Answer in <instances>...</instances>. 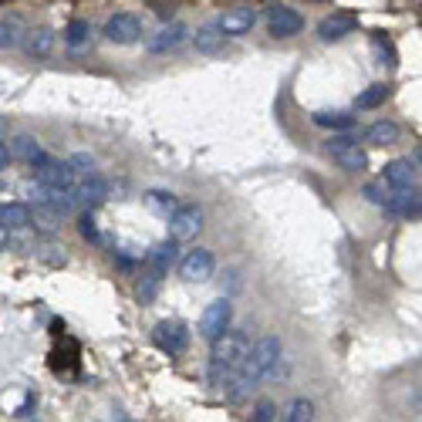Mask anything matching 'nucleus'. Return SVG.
<instances>
[{
    "instance_id": "nucleus-1",
    "label": "nucleus",
    "mask_w": 422,
    "mask_h": 422,
    "mask_svg": "<svg viewBox=\"0 0 422 422\" xmlns=\"http://www.w3.org/2000/svg\"><path fill=\"white\" fill-rule=\"evenodd\" d=\"M250 335L240 328H230L210 351V385L213 388H230L240 375V368L250 355Z\"/></svg>"
},
{
    "instance_id": "nucleus-2",
    "label": "nucleus",
    "mask_w": 422,
    "mask_h": 422,
    "mask_svg": "<svg viewBox=\"0 0 422 422\" xmlns=\"http://www.w3.org/2000/svg\"><path fill=\"white\" fill-rule=\"evenodd\" d=\"M277 358H281V338L277 335H264L257 345L250 348L247 362L240 368V375H237V382L230 385V399L233 402H240L247 392H253L257 385L267 379L270 372L277 368Z\"/></svg>"
},
{
    "instance_id": "nucleus-3",
    "label": "nucleus",
    "mask_w": 422,
    "mask_h": 422,
    "mask_svg": "<svg viewBox=\"0 0 422 422\" xmlns=\"http://www.w3.org/2000/svg\"><path fill=\"white\" fill-rule=\"evenodd\" d=\"M325 153L331 155L345 173H362V169H368V155H365V149L358 146L355 135H331L325 142Z\"/></svg>"
},
{
    "instance_id": "nucleus-4",
    "label": "nucleus",
    "mask_w": 422,
    "mask_h": 422,
    "mask_svg": "<svg viewBox=\"0 0 422 422\" xmlns=\"http://www.w3.org/2000/svg\"><path fill=\"white\" fill-rule=\"evenodd\" d=\"M230 318H233V307L227 297H216L213 304H206L203 311V318H199V335L206 338V342H220L227 331H230Z\"/></svg>"
},
{
    "instance_id": "nucleus-5",
    "label": "nucleus",
    "mask_w": 422,
    "mask_h": 422,
    "mask_svg": "<svg viewBox=\"0 0 422 422\" xmlns=\"http://www.w3.org/2000/svg\"><path fill=\"white\" fill-rule=\"evenodd\" d=\"M155 345L162 348V351H169V355H183L186 348H190V328L183 325V321H159L153 331Z\"/></svg>"
},
{
    "instance_id": "nucleus-6",
    "label": "nucleus",
    "mask_w": 422,
    "mask_h": 422,
    "mask_svg": "<svg viewBox=\"0 0 422 422\" xmlns=\"http://www.w3.org/2000/svg\"><path fill=\"white\" fill-rule=\"evenodd\" d=\"M267 27L274 38H294V34L304 31V17H301L294 7L274 3V7H267Z\"/></svg>"
},
{
    "instance_id": "nucleus-7",
    "label": "nucleus",
    "mask_w": 422,
    "mask_h": 422,
    "mask_svg": "<svg viewBox=\"0 0 422 422\" xmlns=\"http://www.w3.org/2000/svg\"><path fill=\"white\" fill-rule=\"evenodd\" d=\"M199 230H203V210L196 203H183L176 210V216L169 220V237L179 244V240H192Z\"/></svg>"
},
{
    "instance_id": "nucleus-8",
    "label": "nucleus",
    "mask_w": 422,
    "mask_h": 422,
    "mask_svg": "<svg viewBox=\"0 0 422 422\" xmlns=\"http://www.w3.org/2000/svg\"><path fill=\"white\" fill-rule=\"evenodd\" d=\"M105 38L112 41V44H135V41L142 38V20L135 17V14H115V17H108L105 24Z\"/></svg>"
},
{
    "instance_id": "nucleus-9",
    "label": "nucleus",
    "mask_w": 422,
    "mask_h": 422,
    "mask_svg": "<svg viewBox=\"0 0 422 422\" xmlns=\"http://www.w3.org/2000/svg\"><path fill=\"white\" fill-rule=\"evenodd\" d=\"M213 267H216V260H213L210 250H190L186 257H183V264H179V274L192 281V284H199V281H210L213 277Z\"/></svg>"
},
{
    "instance_id": "nucleus-10",
    "label": "nucleus",
    "mask_w": 422,
    "mask_h": 422,
    "mask_svg": "<svg viewBox=\"0 0 422 422\" xmlns=\"http://www.w3.org/2000/svg\"><path fill=\"white\" fill-rule=\"evenodd\" d=\"M216 24H220L223 38H244V34L253 31V24H257V10H253V7H230Z\"/></svg>"
},
{
    "instance_id": "nucleus-11",
    "label": "nucleus",
    "mask_w": 422,
    "mask_h": 422,
    "mask_svg": "<svg viewBox=\"0 0 422 422\" xmlns=\"http://www.w3.org/2000/svg\"><path fill=\"white\" fill-rule=\"evenodd\" d=\"M186 38H190V27H186V24H179V20H173V24L159 27V34H153V38H149V51H153V55L176 51V48H179Z\"/></svg>"
},
{
    "instance_id": "nucleus-12",
    "label": "nucleus",
    "mask_w": 422,
    "mask_h": 422,
    "mask_svg": "<svg viewBox=\"0 0 422 422\" xmlns=\"http://www.w3.org/2000/svg\"><path fill=\"white\" fill-rule=\"evenodd\" d=\"M108 196V183H105V176H85L81 183L75 186V199L81 210H92V206H98L101 199Z\"/></svg>"
},
{
    "instance_id": "nucleus-13",
    "label": "nucleus",
    "mask_w": 422,
    "mask_h": 422,
    "mask_svg": "<svg viewBox=\"0 0 422 422\" xmlns=\"http://www.w3.org/2000/svg\"><path fill=\"white\" fill-rule=\"evenodd\" d=\"M355 27H358V17H355V14H331V17H325L318 24V38L321 41H342V38H348Z\"/></svg>"
},
{
    "instance_id": "nucleus-14",
    "label": "nucleus",
    "mask_w": 422,
    "mask_h": 422,
    "mask_svg": "<svg viewBox=\"0 0 422 422\" xmlns=\"http://www.w3.org/2000/svg\"><path fill=\"white\" fill-rule=\"evenodd\" d=\"M0 223H3V233H17L34 227V210L24 206V203H3L0 210Z\"/></svg>"
},
{
    "instance_id": "nucleus-15",
    "label": "nucleus",
    "mask_w": 422,
    "mask_h": 422,
    "mask_svg": "<svg viewBox=\"0 0 422 422\" xmlns=\"http://www.w3.org/2000/svg\"><path fill=\"white\" fill-rule=\"evenodd\" d=\"M10 153H14V159H20V162H31L34 169L48 162V155H44V149H41V142L34 135H17V139L10 142Z\"/></svg>"
},
{
    "instance_id": "nucleus-16",
    "label": "nucleus",
    "mask_w": 422,
    "mask_h": 422,
    "mask_svg": "<svg viewBox=\"0 0 422 422\" xmlns=\"http://www.w3.org/2000/svg\"><path fill=\"white\" fill-rule=\"evenodd\" d=\"M382 179L392 183L395 190H412V183H416V162L412 159H395V162L385 166Z\"/></svg>"
},
{
    "instance_id": "nucleus-17",
    "label": "nucleus",
    "mask_w": 422,
    "mask_h": 422,
    "mask_svg": "<svg viewBox=\"0 0 422 422\" xmlns=\"http://www.w3.org/2000/svg\"><path fill=\"white\" fill-rule=\"evenodd\" d=\"M365 199H368V203H375V206H382V210H388V206H392V203H395V199H399V196H402L405 190H395V186H392V183H385L382 176H379V179H372V183H365Z\"/></svg>"
},
{
    "instance_id": "nucleus-18",
    "label": "nucleus",
    "mask_w": 422,
    "mask_h": 422,
    "mask_svg": "<svg viewBox=\"0 0 422 422\" xmlns=\"http://www.w3.org/2000/svg\"><path fill=\"white\" fill-rule=\"evenodd\" d=\"M173 260H176V240H162V244H155V247L149 250V257H146L149 270L159 274V277L173 267Z\"/></svg>"
},
{
    "instance_id": "nucleus-19",
    "label": "nucleus",
    "mask_w": 422,
    "mask_h": 422,
    "mask_svg": "<svg viewBox=\"0 0 422 422\" xmlns=\"http://www.w3.org/2000/svg\"><path fill=\"white\" fill-rule=\"evenodd\" d=\"M146 203H149V210L159 213V216H166V220H173L176 210L183 206L179 199H176L173 192H166V190H153V192H146Z\"/></svg>"
},
{
    "instance_id": "nucleus-20",
    "label": "nucleus",
    "mask_w": 422,
    "mask_h": 422,
    "mask_svg": "<svg viewBox=\"0 0 422 422\" xmlns=\"http://www.w3.org/2000/svg\"><path fill=\"white\" fill-rule=\"evenodd\" d=\"M385 213H392V216H422V190H405Z\"/></svg>"
},
{
    "instance_id": "nucleus-21",
    "label": "nucleus",
    "mask_w": 422,
    "mask_h": 422,
    "mask_svg": "<svg viewBox=\"0 0 422 422\" xmlns=\"http://www.w3.org/2000/svg\"><path fill=\"white\" fill-rule=\"evenodd\" d=\"M24 48H27V55H31V58H48V55H51V48H55V31H48V27L31 31Z\"/></svg>"
},
{
    "instance_id": "nucleus-22",
    "label": "nucleus",
    "mask_w": 422,
    "mask_h": 422,
    "mask_svg": "<svg viewBox=\"0 0 422 422\" xmlns=\"http://www.w3.org/2000/svg\"><path fill=\"white\" fill-rule=\"evenodd\" d=\"M365 142L368 146H392V142H399V125L395 122H375V125H368Z\"/></svg>"
},
{
    "instance_id": "nucleus-23",
    "label": "nucleus",
    "mask_w": 422,
    "mask_h": 422,
    "mask_svg": "<svg viewBox=\"0 0 422 422\" xmlns=\"http://www.w3.org/2000/svg\"><path fill=\"white\" fill-rule=\"evenodd\" d=\"M314 125H321V129H331V132H345L355 125V115H348V112H314Z\"/></svg>"
},
{
    "instance_id": "nucleus-24",
    "label": "nucleus",
    "mask_w": 422,
    "mask_h": 422,
    "mask_svg": "<svg viewBox=\"0 0 422 422\" xmlns=\"http://www.w3.org/2000/svg\"><path fill=\"white\" fill-rule=\"evenodd\" d=\"M388 95H392V88H388V85H372V88H365L362 95L355 98V108H358V112L379 108V105H382V101H385Z\"/></svg>"
},
{
    "instance_id": "nucleus-25",
    "label": "nucleus",
    "mask_w": 422,
    "mask_h": 422,
    "mask_svg": "<svg viewBox=\"0 0 422 422\" xmlns=\"http://www.w3.org/2000/svg\"><path fill=\"white\" fill-rule=\"evenodd\" d=\"M220 41H223V31H220V24H206V27H199V31L192 34V44H196V51H216V48H220Z\"/></svg>"
},
{
    "instance_id": "nucleus-26",
    "label": "nucleus",
    "mask_w": 422,
    "mask_h": 422,
    "mask_svg": "<svg viewBox=\"0 0 422 422\" xmlns=\"http://www.w3.org/2000/svg\"><path fill=\"white\" fill-rule=\"evenodd\" d=\"M92 38V27H88V20H71L68 24V31H64V41H68V48L71 51H81L85 44Z\"/></svg>"
},
{
    "instance_id": "nucleus-27",
    "label": "nucleus",
    "mask_w": 422,
    "mask_h": 422,
    "mask_svg": "<svg viewBox=\"0 0 422 422\" xmlns=\"http://www.w3.org/2000/svg\"><path fill=\"white\" fill-rule=\"evenodd\" d=\"M20 44V20L10 14V17L0 20V48L7 51V48H17Z\"/></svg>"
},
{
    "instance_id": "nucleus-28",
    "label": "nucleus",
    "mask_w": 422,
    "mask_h": 422,
    "mask_svg": "<svg viewBox=\"0 0 422 422\" xmlns=\"http://www.w3.org/2000/svg\"><path fill=\"white\" fill-rule=\"evenodd\" d=\"M372 44H375V55H379V64H385V68H395L399 64V55H395V44L388 38H382V34H375L372 38Z\"/></svg>"
},
{
    "instance_id": "nucleus-29",
    "label": "nucleus",
    "mask_w": 422,
    "mask_h": 422,
    "mask_svg": "<svg viewBox=\"0 0 422 422\" xmlns=\"http://www.w3.org/2000/svg\"><path fill=\"white\" fill-rule=\"evenodd\" d=\"M159 288H162V277L153 274V270H146V277H142V284H139V301H142V304H153Z\"/></svg>"
},
{
    "instance_id": "nucleus-30",
    "label": "nucleus",
    "mask_w": 422,
    "mask_h": 422,
    "mask_svg": "<svg viewBox=\"0 0 422 422\" xmlns=\"http://www.w3.org/2000/svg\"><path fill=\"white\" fill-rule=\"evenodd\" d=\"M311 416H314L311 402H307V399H294V402L288 405V412H284V419L281 422H311Z\"/></svg>"
},
{
    "instance_id": "nucleus-31",
    "label": "nucleus",
    "mask_w": 422,
    "mask_h": 422,
    "mask_svg": "<svg viewBox=\"0 0 422 422\" xmlns=\"http://www.w3.org/2000/svg\"><path fill=\"white\" fill-rule=\"evenodd\" d=\"M284 416H277V405L270 402V399H260V402L253 405V412H250V422H281Z\"/></svg>"
},
{
    "instance_id": "nucleus-32",
    "label": "nucleus",
    "mask_w": 422,
    "mask_h": 422,
    "mask_svg": "<svg viewBox=\"0 0 422 422\" xmlns=\"http://www.w3.org/2000/svg\"><path fill=\"white\" fill-rule=\"evenodd\" d=\"M58 213L55 210H48V206H41V203H34V227L38 230H44V233H51L55 227H58Z\"/></svg>"
},
{
    "instance_id": "nucleus-33",
    "label": "nucleus",
    "mask_w": 422,
    "mask_h": 422,
    "mask_svg": "<svg viewBox=\"0 0 422 422\" xmlns=\"http://www.w3.org/2000/svg\"><path fill=\"white\" fill-rule=\"evenodd\" d=\"M68 162H71V169H75L81 179H85V176H95V159H92V155L78 153V155H71Z\"/></svg>"
},
{
    "instance_id": "nucleus-34",
    "label": "nucleus",
    "mask_w": 422,
    "mask_h": 422,
    "mask_svg": "<svg viewBox=\"0 0 422 422\" xmlns=\"http://www.w3.org/2000/svg\"><path fill=\"white\" fill-rule=\"evenodd\" d=\"M78 230H81V237H85V240H98V227H95V220H92V213H81Z\"/></svg>"
},
{
    "instance_id": "nucleus-35",
    "label": "nucleus",
    "mask_w": 422,
    "mask_h": 422,
    "mask_svg": "<svg viewBox=\"0 0 422 422\" xmlns=\"http://www.w3.org/2000/svg\"><path fill=\"white\" fill-rule=\"evenodd\" d=\"M34 405H38V395L31 392V395H24V402H20V409L14 412V416H20V419H27V416L34 412Z\"/></svg>"
},
{
    "instance_id": "nucleus-36",
    "label": "nucleus",
    "mask_w": 422,
    "mask_h": 422,
    "mask_svg": "<svg viewBox=\"0 0 422 422\" xmlns=\"http://www.w3.org/2000/svg\"><path fill=\"white\" fill-rule=\"evenodd\" d=\"M118 422H132V419H129V416H118Z\"/></svg>"
}]
</instances>
